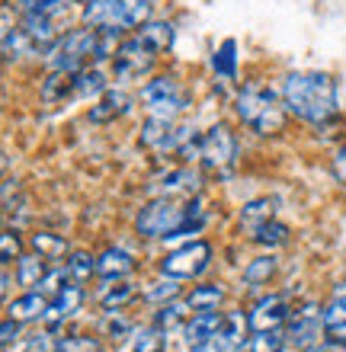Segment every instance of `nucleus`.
<instances>
[{
	"mask_svg": "<svg viewBox=\"0 0 346 352\" xmlns=\"http://www.w3.org/2000/svg\"><path fill=\"white\" fill-rule=\"evenodd\" d=\"M282 102L289 116H295L305 125H327L340 109L337 80L327 71H292L282 80Z\"/></svg>",
	"mask_w": 346,
	"mask_h": 352,
	"instance_id": "nucleus-1",
	"label": "nucleus"
},
{
	"mask_svg": "<svg viewBox=\"0 0 346 352\" xmlns=\"http://www.w3.org/2000/svg\"><path fill=\"white\" fill-rule=\"evenodd\" d=\"M173 38H177V29L167 19H148L144 26H138L109 55L113 58L116 80H141V77H148L154 71V65L173 48Z\"/></svg>",
	"mask_w": 346,
	"mask_h": 352,
	"instance_id": "nucleus-2",
	"label": "nucleus"
},
{
	"mask_svg": "<svg viewBox=\"0 0 346 352\" xmlns=\"http://www.w3.org/2000/svg\"><path fill=\"white\" fill-rule=\"evenodd\" d=\"M234 112L241 119L244 129H250L253 135L260 138H276L285 131V122H289V109L282 102V93H276L266 84H244L234 96Z\"/></svg>",
	"mask_w": 346,
	"mask_h": 352,
	"instance_id": "nucleus-3",
	"label": "nucleus"
},
{
	"mask_svg": "<svg viewBox=\"0 0 346 352\" xmlns=\"http://www.w3.org/2000/svg\"><path fill=\"white\" fill-rule=\"evenodd\" d=\"M206 224V214H202V205L196 199H151L138 208V218H135V231L144 241H164L167 234L180 231V228H202Z\"/></svg>",
	"mask_w": 346,
	"mask_h": 352,
	"instance_id": "nucleus-4",
	"label": "nucleus"
},
{
	"mask_svg": "<svg viewBox=\"0 0 346 352\" xmlns=\"http://www.w3.org/2000/svg\"><path fill=\"white\" fill-rule=\"evenodd\" d=\"M106 55V36L94 26H77L65 29L58 42L45 52L48 71H65V74H77L84 67L96 65Z\"/></svg>",
	"mask_w": 346,
	"mask_h": 352,
	"instance_id": "nucleus-5",
	"label": "nucleus"
},
{
	"mask_svg": "<svg viewBox=\"0 0 346 352\" xmlns=\"http://www.w3.org/2000/svg\"><path fill=\"white\" fill-rule=\"evenodd\" d=\"M151 0H87L84 26L100 29L103 36L135 32L151 19Z\"/></svg>",
	"mask_w": 346,
	"mask_h": 352,
	"instance_id": "nucleus-6",
	"label": "nucleus"
},
{
	"mask_svg": "<svg viewBox=\"0 0 346 352\" xmlns=\"http://www.w3.org/2000/svg\"><path fill=\"white\" fill-rule=\"evenodd\" d=\"M138 96H141V106L148 109V119H160V122H180L186 116L189 102H193L186 84L173 74L151 77L148 84L141 87Z\"/></svg>",
	"mask_w": 346,
	"mask_h": 352,
	"instance_id": "nucleus-7",
	"label": "nucleus"
},
{
	"mask_svg": "<svg viewBox=\"0 0 346 352\" xmlns=\"http://www.w3.org/2000/svg\"><path fill=\"white\" fill-rule=\"evenodd\" d=\"M237 154H241V144H237V135L231 131V125L218 122L208 131L199 135V157L196 167H202L206 173H218L225 176L234 170L237 164Z\"/></svg>",
	"mask_w": 346,
	"mask_h": 352,
	"instance_id": "nucleus-8",
	"label": "nucleus"
},
{
	"mask_svg": "<svg viewBox=\"0 0 346 352\" xmlns=\"http://www.w3.org/2000/svg\"><path fill=\"white\" fill-rule=\"evenodd\" d=\"M208 266H212V243L208 241H189L160 260V272L170 278H180V282L199 278Z\"/></svg>",
	"mask_w": 346,
	"mask_h": 352,
	"instance_id": "nucleus-9",
	"label": "nucleus"
},
{
	"mask_svg": "<svg viewBox=\"0 0 346 352\" xmlns=\"http://www.w3.org/2000/svg\"><path fill=\"white\" fill-rule=\"evenodd\" d=\"M321 333H324V307L318 301H308L289 314V324H285V343L289 346L308 349L318 343Z\"/></svg>",
	"mask_w": 346,
	"mask_h": 352,
	"instance_id": "nucleus-10",
	"label": "nucleus"
},
{
	"mask_svg": "<svg viewBox=\"0 0 346 352\" xmlns=\"http://www.w3.org/2000/svg\"><path fill=\"white\" fill-rule=\"evenodd\" d=\"M202 179H206V170L202 167H196V164H177L173 170L158 176L154 189L164 199H196L202 192Z\"/></svg>",
	"mask_w": 346,
	"mask_h": 352,
	"instance_id": "nucleus-11",
	"label": "nucleus"
},
{
	"mask_svg": "<svg viewBox=\"0 0 346 352\" xmlns=\"http://www.w3.org/2000/svg\"><path fill=\"white\" fill-rule=\"evenodd\" d=\"M292 307L282 295H263L257 305L247 311V320H250V333H263V330H285L289 324Z\"/></svg>",
	"mask_w": 346,
	"mask_h": 352,
	"instance_id": "nucleus-12",
	"label": "nucleus"
},
{
	"mask_svg": "<svg viewBox=\"0 0 346 352\" xmlns=\"http://www.w3.org/2000/svg\"><path fill=\"white\" fill-rule=\"evenodd\" d=\"M84 298H87L84 285H80L77 278H71V282H67V285L61 288L58 295L48 298L45 317H42V320H45V327H52V330H55V327H61L65 320H71V317H74L77 311L84 307Z\"/></svg>",
	"mask_w": 346,
	"mask_h": 352,
	"instance_id": "nucleus-13",
	"label": "nucleus"
},
{
	"mask_svg": "<svg viewBox=\"0 0 346 352\" xmlns=\"http://www.w3.org/2000/svg\"><path fill=\"white\" fill-rule=\"evenodd\" d=\"M250 336V320H247V311H228L221 314V324H218V333L212 343L218 346V352H237Z\"/></svg>",
	"mask_w": 346,
	"mask_h": 352,
	"instance_id": "nucleus-14",
	"label": "nucleus"
},
{
	"mask_svg": "<svg viewBox=\"0 0 346 352\" xmlns=\"http://www.w3.org/2000/svg\"><path fill=\"white\" fill-rule=\"evenodd\" d=\"M131 112V96L122 90H109L103 96H96L94 100V109H90V122L96 125H106V122H116V119H125Z\"/></svg>",
	"mask_w": 346,
	"mask_h": 352,
	"instance_id": "nucleus-15",
	"label": "nucleus"
},
{
	"mask_svg": "<svg viewBox=\"0 0 346 352\" xmlns=\"http://www.w3.org/2000/svg\"><path fill=\"white\" fill-rule=\"evenodd\" d=\"M218 324H221V314L218 311H199V314H189V320L183 324V340L186 346H206L215 340Z\"/></svg>",
	"mask_w": 346,
	"mask_h": 352,
	"instance_id": "nucleus-16",
	"label": "nucleus"
},
{
	"mask_svg": "<svg viewBox=\"0 0 346 352\" xmlns=\"http://www.w3.org/2000/svg\"><path fill=\"white\" fill-rule=\"evenodd\" d=\"M135 256H131L125 247H106L100 256H96V276L100 278H129L135 272Z\"/></svg>",
	"mask_w": 346,
	"mask_h": 352,
	"instance_id": "nucleus-17",
	"label": "nucleus"
},
{
	"mask_svg": "<svg viewBox=\"0 0 346 352\" xmlns=\"http://www.w3.org/2000/svg\"><path fill=\"white\" fill-rule=\"evenodd\" d=\"M45 307H48V298L36 288H29L26 295L13 298L7 305V314L17 320V324H32V320H42L45 317Z\"/></svg>",
	"mask_w": 346,
	"mask_h": 352,
	"instance_id": "nucleus-18",
	"label": "nucleus"
},
{
	"mask_svg": "<svg viewBox=\"0 0 346 352\" xmlns=\"http://www.w3.org/2000/svg\"><path fill=\"white\" fill-rule=\"evenodd\" d=\"M103 282L106 285L100 288V295H96V301H100L103 311H122V307L131 305L135 295H138V288L131 285L129 278H103Z\"/></svg>",
	"mask_w": 346,
	"mask_h": 352,
	"instance_id": "nucleus-19",
	"label": "nucleus"
},
{
	"mask_svg": "<svg viewBox=\"0 0 346 352\" xmlns=\"http://www.w3.org/2000/svg\"><path fill=\"white\" fill-rule=\"evenodd\" d=\"M276 208H279V199H270V195H263V199H253L241 208V231L253 234L260 224H266L270 218H276Z\"/></svg>",
	"mask_w": 346,
	"mask_h": 352,
	"instance_id": "nucleus-20",
	"label": "nucleus"
},
{
	"mask_svg": "<svg viewBox=\"0 0 346 352\" xmlns=\"http://www.w3.org/2000/svg\"><path fill=\"white\" fill-rule=\"evenodd\" d=\"M324 336L330 343L346 346V295L330 298L324 307Z\"/></svg>",
	"mask_w": 346,
	"mask_h": 352,
	"instance_id": "nucleus-21",
	"label": "nucleus"
},
{
	"mask_svg": "<svg viewBox=\"0 0 346 352\" xmlns=\"http://www.w3.org/2000/svg\"><path fill=\"white\" fill-rule=\"evenodd\" d=\"M106 90H109V77H106L96 65H90V67H84V71L74 74V96L77 100H96V96H103Z\"/></svg>",
	"mask_w": 346,
	"mask_h": 352,
	"instance_id": "nucleus-22",
	"label": "nucleus"
},
{
	"mask_svg": "<svg viewBox=\"0 0 346 352\" xmlns=\"http://www.w3.org/2000/svg\"><path fill=\"white\" fill-rule=\"evenodd\" d=\"M183 301L189 305V311H193V314H199V311H218V307H221V301H225V288L206 282V285L193 288Z\"/></svg>",
	"mask_w": 346,
	"mask_h": 352,
	"instance_id": "nucleus-23",
	"label": "nucleus"
},
{
	"mask_svg": "<svg viewBox=\"0 0 346 352\" xmlns=\"http://www.w3.org/2000/svg\"><path fill=\"white\" fill-rule=\"evenodd\" d=\"M74 96V74H65V71H48L45 84H42V102L45 106H55V102Z\"/></svg>",
	"mask_w": 346,
	"mask_h": 352,
	"instance_id": "nucleus-24",
	"label": "nucleus"
},
{
	"mask_svg": "<svg viewBox=\"0 0 346 352\" xmlns=\"http://www.w3.org/2000/svg\"><path fill=\"white\" fill-rule=\"evenodd\" d=\"M189 305L186 301H180V298H173V301H167V305H160L158 317H154V324L164 330V333H170V330H177V327H183L189 320Z\"/></svg>",
	"mask_w": 346,
	"mask_h": 352,
	"instance_id": "nucleus-25",
	"label": "nucleus"
},
{
	"mask_svg": "<svg viewBox=\"0 0 346 352\" xmlns=\"http://www.w3.org/2000/svg\"><path fill=\"white\" fill-rule=\"evenodd\" d=\"M279 269V260L276 256H257L250 260V266L244 269V285L247 288H257V285H270L272 276Z\"/></svg>",
	"mask_w": 346,
	"mask_h": 352,
	"instance_id": "nucleus-26",
	"label": "nucleus"
},
{
	"mask_svg": "<svg viewBox=\"0 0 346 352\" xmlns=\"http://www.w3.org/2000/svg\"><path fill=\"white\" fill-rule=\"evenodd\" d=\"M32 243V253H39L42 260H61L67 253V241L65 237H58V234H48V231H39L29 237Z\"/></svg>",
	"mask_w": 346,
	"mask_h": 352,
	"instance_id": "nucleus-27",
	"label": "nucleus"
},
{
	"mask_svg": "<svg viewBox=\"0 0 346 352\" xmlns=\"http://www.w3.org/2000/svg\"><path fill=\"white\" fill-rule=\"evenodd\" d=\"M289 228L282 221H276V218H270L266 224H260L257 231L250 234V241L253 243H260V247H285L289 243Z\"/></svg>",
	"mask_w": 346,
	"mask_h": 352,
	"instance_id": "nucleus-28",
	"label": "nucleus"
},
{
	"mask_svg": "<svg viewBox=\"0 0 346 352\" xmlns=\"http://www.w3.org/2000/svg\"><path fill=\"white\" fill-rule=\"evenodd\" d=\"M285 349V333L282 330H263V333H250L241 352H282Z\"/></svg>",
	"mask_w": 346,
	"mask_h": 352,
	"instance_id": "nucleus-29",
	"label": "nucleus"
},
{
	"mask_svg": "<svg viewBox=\"0 0 346 352\" xmlns=\"http://www.w3.org/2000/svg\"><path fill=\"white\" fill-rule=\"evenodd\" d=\"M45 260L39 256V253H32V256H19L17 260V282L26 288H36L39 278L45 276Z\"/></svg>",
	"mask_w": 346,
	"mask_h": 352,
	"instance_id": "nucleus-30",
	"label": "nucleus"
},
{
	"mask_svg": "<svg viewBox=\"0 0 346 352\" xmlns=\"http://www.w3.org/2000/svg\"><path fill=\"white\" fill-rule=\"evenodd\" d=\"M100 333L106 336V340H122V336H129L131 330H135V324H131L129 314H122V311H106L103 317H100Z\"/></svg>",
	"mask_w": 346,
	"mask_h": 352,
	"instance_id": "nucleus-31",
	"label": "nucleus"
},
{
	"mask_svg": "<svg viewBox=\"0 0 346 352\" xmlns=\"http://www.w3.org/2000/svg\"><path fill=\"white\" fill-rule=\"evenodd\" d=\"M212 65H215V74H218V77H225V80H234V74H237V45H234L231 38L218 45L215 58H212Z\"/></svg>",
	"mask_w": 346,
	"mask_h": 352,
	"instance_id": "nucleus-32",
	"label": "nucleus"
},
{
	"mask_svg": "<svg viewBox=\"0 0 346 352\" xmlns=\"http://www.w3.org/2000/svg\"><path fill=\"white\" fill-rule=\"evenodd\" d=\"M131 349L135 352H164L167 349V336H164V330H160L158 324H151L135 333V346H131Z\"/></svg>",
	"mask_w": 346,
	"mask_h": 352,
	"instance_id": "nucleus-33",
	"label": "nucleus"
},
{
	"mask_svg": "<svg viewBox=\"0 0 346 352\" xmlns=\"http://www.w3.org/2000/svg\"><path fill=\"white\" fill-rule=\"evenodd\" d=\"M183 285H180V278H170L164 276L160 282H154V288H144V298H148L151 305H167L173 298H180Z\"/></svg>",
	"mask_w": 346,
	"mask_h": 352,
	"instance_id": "nucleus-34",
	"label": "nucleus"
},
{
	"mask_svg": "<svg viewBox=\"0 0 346 352\" xmlns=\"http://www.w3.org/2000/svg\"><path fill=\"white\" fill-rule=\"evenodd\" d=\"M67 269H71V276H74L77 282H87L90 276H96V256L87 250H74L67 256Z\"/></svg>",
	"mask_w": 346,
	"mask_h": 352,
	"instance_id": "nucleus-35",
	"label": "nucleus"
},
{
	"mask_svg": "<svg viewBox=\"0 0 346 352\" xmlns=\"http://www.w3.org/2000/svg\"><path fill=\"white\" fill-rule=\"evenodd\" d=\"M71 269H45V276L39 278V285H36V292H42V295L45 298H52V295H58V292H61V288L67 285V282H71Z\"/></svg>",
	"mask_w": 346,
	"mask_h": 352,
	"instance_id": "nucleus-36",
	"label": "nucleus"
},
{
	"mask_svg": "<svg viewBox=\"0 0 346 352\" xmlns=\"http://www.w3.org/2000/svg\"><path fill=\"white\" fill-rule=\"evenodd\" d=\"M55 352H103L96 336H67V340H58Z\"/></svg>",
	"mask_w": 346,
	"mask_h": 352,
	"instance_id": "nucleus-37",
	"label": "nucleus"
},
{
	"mask_svg": "<svg viewBox=\"0 0 346 352\" xmlns=\"http://www.w3.org/2000/svg\"><path fill=\"white\" fill-rule=\"evenodd\" d=\"M23 256V241L13 231H0V263H17Z\"/></svg>",
	"mask_w": 346,
	"mask_h": 352,
	"instance_id": "nucleus-38",
	"label": "nucleus"
},
{
	"mask_svg": "<svg viewBox=\"0 0 346 352\" xmlns=\"http://www.w3.org/2000/svg\"><path fill=\"white\" fill-rule=\"evenodd\" d=\"M330 173L340 186H346V144H340L334 154H330Z\"/></svg>",
	"mask_w": 346,
	"mask_h": 352,
	"instance_id": "nucleus-39",
	"label": "nucleus"
},
{
	"mask_svg": "<svg viewBox=\"0 0 346 352\" xmlns=\"http://www.w3.org/2000/svg\"><path fill=\"white\" fill-rule=\"evenodd\" d=\"M19 327H23V324H17L13 317H7V320H0V352L7 349V346H13V343H17Z\"/></svg>",
	"mask_w": 346,
	"mask_h": 352,
	"instance_id": "nucleus-40",
	"label": "nucleus"
},
{
	"mask_svg": "<svg viewBox=\"0 0 346 352\" xmlns=\"http://www.w3.org/2000/svg\"><path fill=\"white\" fill-rule=\"evenodd\" d=\"M26 352H55V340L48 333H36L26 340Z\"/></svg>",
	"mask_w": 346,
	"mask_h": 352,
	"instance_id": "nucleus-41",
	"label": "nucleus"
},
{
	"mask_svg": "<svg viewBox=\"0 0 346 352\" xmlns=\"http://www.w3.org/2000/svg\"><path fill=\"white\" fill-rule=\"evenodd\" d=\"M305 352H340V349H337V343H330V346H308Z\"/></svg>",
	"mask_w": 346,
	"mask_h": 352,
	"instance_id": "nucleus-42",
	"label": "nucleus"
},
{
	"mask_svg": "<svg viewBox=\"0 0 346 352\" xmlns=\"http://www.w3.org/2000/svg\"><path fill=\"white\" fill-rule=\"evenodd\" d=\"M189 352H218V346L215 343H206V346H193Z\"/></svg>",
	"mask_w": 346,
	"mask_h": 352,
	"instance_id": "nucleus-43",
	"label": "nucleus"
},
{
	"mask_svg": "<svg viewBox=\"0 0 346 352\" xmlns=\"http://www.w3.org/2000/svg\"><path fill=\"white\" fill-rule=\"evenodd\" d=\"M7 288H10V278L0 276V301H3V295H7Z\"/></svg>",
	"mask_w": 346,
	"mask_h": 352,
	"instance_id": "nucleus-44",
	"label": "nucleus"
},
{
	"mask_svg": "<svg viewBox=\"0 0 346 352\" xmlns=\"http://www.w3.org/2000/svg\"><path fill=\"white\" fill-rule=\"evenodd\" d=\"M7 167H10V160H7V154H3V151H0V176L7 173Z\"/></svg>",
	"mask_w": 346,
	"mask_h": 352,
	"instance_id": "nucleus-45",
	"label": "nucleus"
},
{
	"mask_svg": "<svg viewBox=\"0 0 346 352\" xmlns=\"http://www.w3.org/2000/svg\"><path fill=\"white\" fill-rule=\"evenodd\" d=\"M84 3H87V0H84Z\"/></svg>",
	"mask_w": 346,
	"mask_h": 352,
	"instance_id": "nucleus-46",
	"label": "nucleus"
}]
</instances>
